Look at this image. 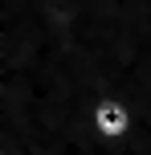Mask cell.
Here are the masks:
<instances>
[{
	"label": "cell",
	"mask_w": 151,
	"mask_h": 155,
	"mask_svg": "<svg viewBox=\"0 0 151 155\" xmlns=\"http://www.w3.org/2000/svg\"><path fill=\"white\" fill-rule=\"evenodd\" d=\"M90 127L102 143H123L135 131V106L119 94H102V98L90 106Z\"/></svg>",
	"instance_id": "6da1fadb"
}]
</instances>
